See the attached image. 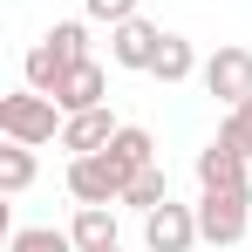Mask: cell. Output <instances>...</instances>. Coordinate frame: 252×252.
Masks as SVG:
<instances>
[{"instance_id":"cell-7","label":"cell","mask_w":252,"mask_h":252,"mask_svg":"<svg viewBox=\"0 0 252 252\" xmlns=\"http://www.w3.org/2000/svg\"><path fill=\"white\" fill-rule=\"evenodd\" d=\"M246 150H232L225 136H211L205 150H198V191H252V177H246Z\"/></svg>"},{"instance_id":"cell-17","label":"cell","mask_w":252,"mask_h":252,"mask_svg":"<svg viewBox=\"0 0 252 252\" xmlns=\"http://www.w3.org/2000/svg\"><path fill=\"white\" fill-rule=\"evenodd\" d=\"M41 41L55 48V55H62L68 68H75V62H95V55H89V28H82V21H55V28H48Z\"/></svg>"},{"instance_id":"cell-14","label":"cell","mask_w":252,"mask_h":252,"mask_svg":"<svg viewBox=\"0 0 252 252\" xmlns=\"http://www.w3.org/2000/svg\"><path fill=\"white\" fill-rule=\"evenodd\" d=\"M7 252H82V246H75V232H55V225H14Z\"/></svg>"},{"instance_id":"cell-9","label":"cell","mask_w":252,"mask_h":252,"mask_svg":"<svg viewBox=\"0 0 252 252\" xmlns=\"http://www.w3.org/2000/svg\"><path fill=\"white\" fill-rule=\"evenodd\" d=\"M102 95H109V75H102V62H75V68L62 75V89H55L62 116H75V109H95Z\"/></svg>"},{"instance_id":"cell-6","label":"cell","mask_w":252,"mask_h":252,"mask_svg":"<svg viewBox=\"0 0 252 252\" xmlns=\"http://www.w3.org/2000/svg\"><path fill=\"white\" fill-rule=\"evenodd\" d=\"M157 48H164V28H150L143 14H136V21H116V28H109V62H116V68H129V75H150Z\"/></svg>"},{"instance_id":"cell-11","label":"cell","mask_w":252,"mask_h":252,"mask_svg":"<svg viewBox=\"0 0 252 252\" xmlns=\"http://www.w3.org/2000/svg\"><path fill=\"white\" fill-rule=\"evenodd\" d=\"M198 68H205V62H198V48L184 41V34H164V48H157V62H150V75H157V82H164V89H177V82H191Z\"/></svg>"},{"instance_id":"cell-13","label":"cell","mask_w":252,"mask_h":252,"mask_svg":"<svg viewBox=\"0 0 252 252\" xmlns=\"http://www.w3.org/2000/svg\"><path fill=\"white\" fill-rule=\"evenodd\" d=\"M21 75H28V89L55 95V89H62V75H68V62H62L48 41H34V48H28V62H21Z\"/></svg>"},{"instance_id":"cell-2","label":"cell","mask_w":252,"mask_h":252,"mask_svg":"<svg viewBox=\"0 0 252 252\" xmlns=\"http://www.w3.org/2000/svg\"><path fill=\"white\" fill-rule=\"evenodd\" d=\"M129 191V170L109 157V150H95V157H68V198L75 205H123Z\"/></svg>"},{"instance_id":"cell-20","label":"cell","mask_w":252,"mask_h":252,"mask_svg":"<svg viewBox=\"0 0 252 252\" xmlns=\"http://www.w3.org/2000/svg\"><path fill=\"white\" fill-rule=\"evenodd\" d=\"M116 252H123V246H116Z\"/></svg>"},{"instance_id":"cell-18","label":"cell","mask_w":252,"mask_h":252,"mask_svg":"<svg viewBox=\"0 0 252 252\" xmlns=\"http://www.w3.org/2000/svg\"><path fill=\"white\" fill-rule=\"evenodd\" d=\"M218 136H225L232 150H246V157H252V95H246V102H232V109L218 116Z\"/></svg>"},{"instance_id":"cell-12","label":"cell","mask_w":252,"mask_h":252,"mask_svg":"<svg viewBox=\"0 0 252 252\" xmlns=\"http://www.w3.org/2000/svg\"><path fill=\"white\" fill-rule=\"evenodd\" d=\"M109 157H116V164L136 177V170H150V164H157V136H150L143 123H123L116 136H109Z\"/></svg>"},{"instance_id":"cell-3","label":"cell","mask_w":252,"mask_h":252,"mask_svg":"<svg viewBox=\"0 0 252 252\" xmlns=\"http://www.w3.org/2000/svg\"><path fill=\"white\" fill-rule=\"evenodd\" d=\"M198 82H205V95L218 102V109H232V102H246V95H252V48L225 41L218 55H205V68H198Z\"/></svg>"},{"instance_id":"cell-8","label":"cell","mask_w":252,"mask_h":252,"mask_svg":"<svg viewBox=\"0 0 252 252\" xmlns=\"http://www.w3.org/2000/svg\"><path fill=\"white\" fill-rule=\"evenodd\" d=\"M116 116H109V102H95V109H75L68 123H62V150L68 157H95V150H109V136H116Z\"/></svg>"},{"instance_id":"cell-16","label":"cell","mask_w":252,"mask_h":252,"mask_svg":"<svg viewBox=\"0 0 252 252\" xmlns=\"http://www.w3.org/2000/svg\"><path fill=\"white\" fill-rule=\"evenodd\" d=\"M28 184H34V143H7V150H0V191L21 198Z\"/></svg>"},{"instance_id":"cell-10","label":"cell","mask_w":252,"mask_h":252,"mask_svg":"<svg viewBox=\"0 0 252 252\" xmlns=\"http://www.w3.org/2000/svg\"><path fill=\"white\" fill-rule=\"evenodd\" d=\"M68 232H75L82 252H116V246H123V239H116V205H75Z\"/></svg>"},{"instance_id":"cell-4","label":"cell","mask_w":252,"mask_h":252,"mask_svg":"<svg viewBox=\"0 0 252 252\" xmlns=\"http://www.w3.org/2000/svg\"><path fill=\"white\" fill-rule=\"evenodd\" d=\"M252 218V191H198V232L205 246H239Z\"/></svg>"},{"instance_id":"cell-5","label":"cell","mask_w":252,"mask_h":252,"mask_svg":"<svg viewBox=\"0 0 252 252\" xmlns=\"http://www.w3.org/2000/svg\"><path fill=\"white\" fill-rule=\"evenodd\" d=\"M198 239H205V232H198V205H157V211H143V246L150 252H191L198 246Z\"/></svg>"},{"instance_id":"cell-15","label":"cell","mask_w":252,"mask_h":252,"mask_svg":"<svg viewBox=\"0 0 252 252\" xmlns=\"http://www.w3.org/2000/svg\"><path fill=\"white\" fill-rule=\"evenodd\" d=\"M164 198H170V170H164V164L136 170V177H129V191H123V205H129V211H157Z\"/></svg>"},{"instance_id":"cell-1","label":"cell","mask_w":252,"mask_h":252,"mask_svg":"<svg viewBox=\"0 0 252 252\" xmlns=\"http://www.w3.org/2000/svg\"><path fill=\"white\" fill-rule=\"evenodd\" d=\"M62 123H68L62 102L41 95V89H14V95H0V136H7V143H34V150H41V143L62 136Z\"/></svg>"},{"instance_id":"cell-19","label":"cell","mask_w":252,"mask_h":252,"mask_svg":"<svg viewBox=\"0 0 252 252\" xmlns=\"http://www.w3.org/2000/svg\"><path fill=\"white\" fill-rule=\"evenodd\" d=\"M136 7H143V0H82L89 21H109V28H116V21H136Z\"/></svg>"}]
</instances>
